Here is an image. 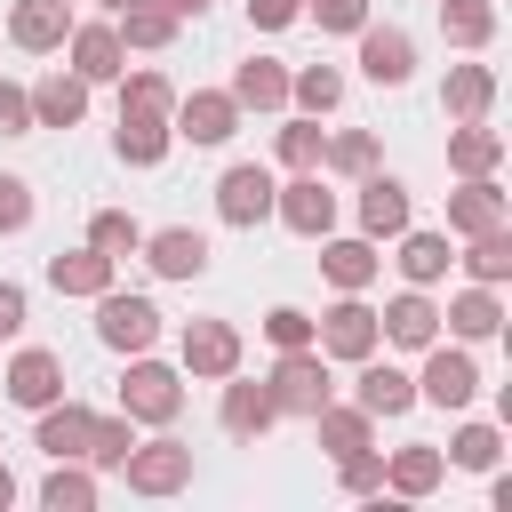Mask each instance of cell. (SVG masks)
Returning <instances> with one entry per match:
<instances>
[{"label":"cell","mask_w":512,"mask_h":512,"mask_svg":"<svg viewBox=\"0 0 512 512\" xmlns=\"http://www.w3.org/2000/svg\"><path fill=\"white\" fill-rule=\"evenodd\" d=\"M120 416H128V424H176V416H184V368H168V360H152V352H128Z\"/></svg>","instance_id":"obj_1"},{"label":"cell","mask_w":512,"mask_h":512,"mask_svg":"<svg viewBox=\"0 0 512 512\" xmlns=\"http://www.w3.org/2000/svg\"><path fill=\"white\" fill-rule=\"evenodd\" d=\"M264 392H272V408H280V416H312V408H328V400H336L328 352H320V344L280 352V360H272V376H264Z\"/></svg>","instance_id":"obj_2"},{"label":"cell","mask_w":512,"mask_h":512,"mask_svg":"<svg viewBox=\"0 0 512 512\" xmlns=\"http://www.w3.org/2000/svg\"><path fill=\"white\" fill-rule=\"evenodd\" d=\"M120 480H128L136 496H176V488H192V448L160 424V440H136V448L120 456Z\"/></svg>","instance_id":"obj_3"},{"label":"cell","mask_w":512,"mask_h":512,"mask_svg":"<svg viewBox=\"0 0 512 512\" xmlns=\"http://www.w3.org/2000/svg\"><path fill=\"white\" fill-rule=\"evenodd\" d=\"M272 216L296 240H320V232H336V192L320 184V168H296L288 184H272Z\"/></svg>","instance_id":"obj_4"},{"label":"cell","mask_w":512,"mask_h":512,"mask_svg":"<svg viewBox=\"0 0 512 512\" xmlns=\"http://www.w3.org/2000/svg\"><path fill=\"white\" fill-rule=\"evenodd\" d=\"M96 336L112 352H152L160 344V304L152 296H128V288H104L96 296Z\"/></svg>","instance_id":"obj_5"},{"label":"cell","mask_w":512,"mask_h":512,"mask_svg":"<svg viewBox=\"0 0 512 512\" xmlns=\"http://www.w3.org/2000/svg\"><path fill=\"white\" fill-rule=\"evenodd\" d=\"M312 344H320L328 360H368V352L384 344V336H376V312L360 304V288H344V296L312 320Z\"/></svg>","instance_id":"obj_6"},{"label":"cell","mask_w":512,"mask_h":512,"mask_svg":"<svg viewBox=\"0 0 512 512\" xmlns=\"http://www.w3.org/2000/svg\"><path fill=\"white\" fill-rule=\"evenodd\" d=\"M472 392H480V360L464 352V344H424V376H416V400H432V408H472Z\"/></svg>","instance_id":"obj_7"},{"label":"cell","mask_w":512,"mask_h":512,"mask_svg":"<svg viewBox=\"0 0 512 512\" xmlns=\"http://www.w3.org/2000/svg\"><path fill=\"white\" fill-rule=\"evenodd\" d=\"M272 168H256V160H240V168H224L216 176V216L232 224V232H256L264 216H272Z\"/></svg>","instance_id":"obj_8"},{"label":"cell","mask_w":512,"mask_h":512,"mask_svg":"<svg viewBox=\"0 0 512 512\" xmlns=\"http://www.w3.org/2000/svg\"><path fill=\"white\" fill-rule=\"evenodd\" d=\"M232 368H240V328L232 320H184V376L224 384Z\"/></svg>","instance_id":"obj_9"},{"label":"cell","mask_w":512,"mask_h":512,"mask_svg":"<svg viewBox=\"0 0 512 512\" xmlns=\"http://www.w3.org/2000/svg\"><path fill=\"white\" fill-rule=\"evenodd\" d=\"M352 40H360V72H368L376 88H408V72H416V40H408L400 24H360Z\"/></svg>","instance_id":"obj_10"},{"label":"cell","mask_w":512,"mask_h":512,"mask_svg":"<svg viewBox=\"0 0 512 512\" xmlns=\"http://www.w3.org/2000/svg\"><path fill=\"white\" fill-rule=\"evenodd\" d=\"M376 336L400 344V352H424V344L440 336V304H432V288H400V296L376 312Z\"/></svg>","instance_id":"obj_11"},{"label":"cell","mask_w":512,"mask_h":512,"mask_svg":"<svg viewBox=\"0 0 512 512\" xmlns=\"http://www.w3.org/2000/svg\"><path fill=\"white\" fill-rule=\"evenodd\" d=\"M24 96H32V128H80V120H88V80H80V72H64V64H56V72H40Z\"/></svg>","instance_id":"obj_12"},{"label":"cell","mask_w":512,"mask_h":512,"mask_svg":"<svg viewBox=\"0 0 512 512\" xmlns=\"http://www.w3.org/2000/svg\"><path fill=\"white\" fill-rule=\"evenodd\" d=\"M496 224H512L504 184H496V176H464V192H448V232L472 240V232H496Z\"/></svg>","instance_id":"obj_13"},{"label":"cell","mask_w":512,"mask_h":512,"mask_svg":"<svg viewBox=\"0 0 512 512\" xmlns=\"http://www.w3.org/2000/svg\"><path fill=\"white\" fill-rule=\"evenodd\" d=\"M160 280H200L208 272V232H192V224H168V232H144V248H136Z\"/></svg>","instance_id":"obj_14"},{"label":"cell","mask_w":512,"mask_h":512,"mask_svg":"<svg viewBox=\"0 0 512 512\" xmlns=\"http://www.w3.org/2000/svg\"><path fill=\"white\" fill-rule=\"evenodd\" d=\"M0 384H8V400H16V408H48V400H64V360H56L48 344H24V352L8 360V376H0Z\"/></svg>","instance_id":"obj_15"},{"label":"cell","mask_w":512,"mask_h":512,"mask_svg":"<svg viewBox=\"0 0 512 512\" xmlns=\"http://www.w3.org/2000/svg\"><path fill=\"white\" fill-rule=\"evenodd\" d=\"M352 368H360V376H352V400H360L368 416H408V408H416V376H408V368H392V360H376V352L352 360Z\"/></svg>","instance_id":"obj_16"},{"label":"cell","mask_w":512,"mask_h":512,"mask_svg":"<svg viewBox=\"0 0 512 512\" xmlns=\"http://www.w3.org/2000/svg\"><path fill=\"white\" fill-rule=\"evenodd\" d=\"M216 424H224L232 440H264V432L280 424V408H272L264 384H248V376L232 368V376H224V400H216Z\"/></svg>","instance_id":"obj_17"},{"label":"cell","mask_w":512,"mask_h":512,"mask_svg":"<svg viewBox=\"0 0 512 512\" xmlns=\"http://www.w3.org/2000/svg\"><path fill=\"white\" fill-rule=\"evenodd\" d=\"M80 16H72V0H16L8 8V40L24 48V56H48V48H64V32H72Z\"/></svg>","instance_id":"obj_18"},{"label":"cell","mask_w":512,"mask_h":512,"mask_svg":"<svg viewBox=\"0 0 512 512\" xmlns=\"http://www.w3.org/2000/svg\"><path fill=\"white\" fill-rule=\"evenodd\" d=\"M232 128H240L232 88H192V96H176V136H192V144H224Z\"/></svg>","instance_id":"obj_19"},{"label":"cell","mask_w":512,"mask_h":512,"mask_svg":"<svg viewBox=\"0 0 512 512\" xmlns=\"http://www.w3.org/2000/svg\"><path fill=\"white\" fill-rule=\"evenodd\" d=\"M352 184H360V232H368V240L408 232V184H400V176L368 168V176H352Z\"/></svg>","instance_id":"obj_20"},{"label":"cell","mask_w":512,"mask_h":512,"mask_svg":"<svg viewBox=\"0 0 512 512\" xmlns=\"http://www.w3.org/2000/svg\"><path fill=\"white\" fill-rule=\"evenodd\" d=\"M112 280H120V264H112L104 248H56V256H48V288H56V296H88V304H96Z\"/></svg>","instance_id":"obj_21"},{"label":"cell","mask_w":512,"mask_h":512,"mask_svg":"<svg viewBox=\"0 0 512 512\" xmlns=\"http://www.w3.org/2000/svg\"><path fill=\"white\" fill-rule=\"evenodd\" d=\"M448 480V456L432 448V440H408V448H392L384 456V488L400 496V504H416V496H432Z\"/></svg>","instance_id":"obj_22"},{"label":"cell","mask_w":512,"mask_h":512,"mask_svg":"<svg viewBox=\"0 0 512 512\" xmlns=\"http://www.w3.org/2000/svg\"><path fill=\"white\" fill-rule=\"evenodd\" d=\"M64 48H72V72H80L88 88L128 72V48H120V32H112V24H72V32H64Z\"/></svg>","instance_id":"obj_23"},{"label":"cell","mask_w":512,"mask_h":512,"mask_svg":"<svg viewBox=\"0 0 512 512\" xmlns=\"http://www.w3.org/2000/svg\"><path fill=\"white\" fill-rule=\"evenodd\" d=\"M320 272H328V280H336V296H344V288H368V280L384 272V256H376V240H368V232H352V240L320 232Z\"/></svg>","instance_id":"obj_24"},{"label":"cell","mask_w":512,"mask_h":512,"mask_svg":"<svg viewBox=\"0 0 512 512\" xmlns=\"http://www.w3.org/2000/svg\"><path fill=\"white\" fill-rule=\"evenodd\" d=\"M32 416H40V432H32L40 456H88V424H96V408H80V400H48V408H32Z\"/></svg>","instance_id":"obj_25"},{"label":"cell","mask_w":512,"mask_h":512,"mask_svg":"<svg viewBox=\"0 0 512 512\" xmlns=\"http://www.w3.org/2000/svg\"><path fill=\"white\" fill-rule=\"evenodd\" d=\"M232 104L240 112H288V64L280 56H248L232 72Z\"/></svg>","instance_id":"obj_26"},{"label":"cell","mask_w":512,"mask_h":512,"mask_svg":"<svg viewBox=\"0 0 512 512\" xmlns=\"http://www.w3.org/2000/svg\"><path fill=\"white\" fill-rule=\"evenodd\" d=\"M488 104H496V72H488V64H448L440 112H448V120H488Z\"/></svg>","instance_id":"obj_27"},{"label":"cell","mask_w":512,"mask_h":512,"mask_svg":"<svg viewBox=\"0 0 512 512\" xmlns=\"http://www.w3.org/2000/svg\"><path fill=\"white\" fill-rule=\"evenodd\" d=\"M168 144H176V120H144V112H120V128H112V152H120L128 168H160V160H168Z\"/></svg>","instance_id":"obj_28"},{"label":"cell","mask_w":512,"mask_h":512,"mask_svg":"<svg viewBox=\"0 0 512 512\" xmlns=\"http://www.w3.org/2000/svg\"><path fill=\"white\" fill-rule=\"evenodd\" d=\"M304 424L320 432V448H328V456H352V448H376V416H368L360 400H352V408H336V400H328V408H312Z\"/></svg>","instance_id":"obj_29"},{"label":"cell","mask_w":512,"mask_h":512,"mask_svg":"<svg viewBox=\"0 0 512 512\" xmlns=\"http://www.w3.org/2000/svg\"><path fill=\"white\" fill-rule=\"evenodd\" d=\"M496 160H504V136L488 120H456L448 128V168L456 176H496Z\"/></svg>","instance_id":"obj_30"},{"label":"cell","mask_w":512,"mask_h":512,"mask_svg":"<svg viewBox=\"0 0 512 512\" xmlns=\"http://www.w3.org/2000/svg\"><path fill=\"white\" fill-rule=\"evenodd\" d=\"M40 504H48V512H88V504H96V464H80V456H48Z\"/></svg>","instance_id":"obj_31"},{"label":"cell","mask_w":512,"mask_h":512,"mask_svg":"<svg viewBox=\"0 0 512 512\" xmlns=\"http://www.w3.org/2000/svg\"><path fill=\"white\" fill-rule=\"evenodd\" d=\"M440 320H448L464 344H480V336H496V328H504V304H496V288H488V280H472L464 296H448V312H440Z\"/></svg>","instance_id":"obj_32"},{"label":"cell","mask_w":512,"mask_h":512,"mask_svg":"<svg viewBox=\"0 0 512 512\" xmlns=\"http://www.w3.org/2000/svg\"><path fill=\"white\" fill-rule=\"evenodd\" d=\"M400 240V272H408V288H432V280H448V232H392Z\"/></svg>","instance_id":"obj_33"},{"label":"cell","mask_w":512,"mask_h":512,"mask_svg":"<svg viewBox=\"0 0 512 512\" xmlns=\"http://www.w3.org/2000/svg\"><path fill=\"white\" fill-rule=\"evenodd\" d=\"M112 32H120V48H144V56H160V48L176 40V16H168L160 0H136V8H120V16H112Z\"/></svg>","instance_id":"obj_34"},{"label":"cell","mask_w":512,"mask_h":512,"mask_svg":"<svg viewBox=\"0 0 512 512\" xmlns=\"http://www.w3.org/2000/svg\"><path fill=\"white\" fill-rule=\"evenodd\" d=\"M440 32H448V48H488L496 40V0H440Z\"/></svg>","instance_id":"obj_35"},{"label":"cell","mask_w":512,"mask_h":512,"mask_svg":"<svg viewBox=\"0 0 512 512\" xmlns=\"http://www.w3.org/2000/svg\"><path fill=\"white\" fill-rule=\"evenodd\" d=\"M288 104L312 112V120L336 112V104H344V72H336V64H304V72H288Z\"/></svg>","instance_id":"obj_36"},{"label":"cell","mask_w":512,"mask_h":512,"mask_svg":"<svg viewBox=\"0 0 512 512\" xmlns=\"http://www.w3.org/2000/svg\"><path fill=\"white\" fill-rule=\"evenodd\" d=\"M120 112L176 120V88H168V72H120Z\"/></svg>","instance_id":"obj_37"},{"label":"cell","mask_w":512,"mask_h":512,"mask_svg":"<svg viewBox=\"0 0 512 512\" xmlns=\"http://www.w3.org/2000/svg\"><path fill=\"white\" fill-rule=\"evenodd\" d=\"M496 456H504V432L496 424H480V416L456 424V440H448V464L456 472H496Z\"/></svg>","instance_id":"obj_38"},{"label":"cell","mask_w":512,"mask_h":512,"mask_svg":"<svg viewBox=\"0 0 512 512\" xmlns=\"http://www.w3.org/2000/svg\"><path fill=\"white\" fill-rule=\"evenodd\" d=\"M88 248H104V256L120 264V256H136V248H144V224H136L128 208H96V216H88Z\"/></svg>","instance_id":"obj_39"},{"label":"cell","mask_w":512,"mask_h":512,"mask_svg":"<svg viewBox=\"0 0 512 512\" xmlns=\"http://www.w3.org/2000/svg\"><path fill=\"white\" fill-rule=\"evenodd\" d=\"M464 272H472V280H488V288H496V280H512V232H504V224H496V232H472Z\"/></svg>","instance_id":"obj_40"},{"label":"cell","mask_w":512,"mask_h":512,"mask_svg":"<svg viewBox=\"0 0 512 512\" xmlns=\"http://www.w3.org/2000/svg\"><path fill=\"white\" fill-rule=\"evenodd\" d=\"M128 448H136V424H128V416H96V424H88V456H80V464L120 472V456H128Z\"/></svg>","instance_id":"obj_41"},{"label":"cell","mask_w":512,"mask_h":512,"mask_svg":"<svg viewBox=\"0 0 512 512\" xmlns=\"http://www.w3.org/2000/svg\"><path fill=\"white\" fill-rule=\"evenodd\" d=\"M320 144H328V128L312 120V112H296L288 128H280V168L296 176V168H320Z\"/></svg>","instance_id":"obj_42"},{"label":"cell","mask_w":512,"mask_h":512,"mask_svg":"<svg viewBox=\"0 0 512 512\" xmlns=\"http://www.w3.org/2000/svg\"><path fill=\"white\" fill-rule=\"evenodd\" d=\"M320 168H336V176H368V168H376V136H368V128L328 136V144H320Z\"/></svg>","instance_id":"obj_43"},{"label":"cell","mask_w":512,"mask_h":512,"mask_svg":"<svg viewBox=\"0 0 512 512\" xmlns=\"http://www.w3.org/2000/svg\"><path fill=\"white\" fill-rule=\"evenodd\" d=\"M336 488H344V496H376V488H384V456H376V448L336 456Z\"/></svg>","instance_id":"obj_44"},{"label":"cell","mask_w":512,"mask_h":512,"mask_svg":"<svg viewBox=\"0 0 512 512\" xmlns=\"http://www.w3.org/2000/svg\"><path fill=\"white\" fill-rule=\"evenodd\" d=\"M264 336H272V352H296V344H312V312L272 304V312H264Z\"/></svg>","instance_id":"obj_45"},{"label":"cell","mask_w":512,"mask_h":512,"mask_svg":"<svg viewBox=\"0 0 512 512\" xmlns=\"http://www.w3.org/2000/svg\"><path fill=\"white\" fill-rule=\"evenodd\" d=\"M304 16H312L320 32H360V24H368V0H304Z\"/></svg>","instance_id":"obj_46"},{"label":"cell","mask_w":512,"mask_h":512,"mask_svg":"<svg viewBox=\"0 0 512 512\" xmlns=\"http://www.w3.org/2000/svg\"><path fill=\"white\" fill-rule=\"evenodd\" d=\"M24 224H32V184L0 176V232H24Z\"/></svg>","instance_id":"obj_47"},{"label":"cell","mask_w":512,"mask_h":512,"mask_svg":"<svg viewBox=\"0 0 512 512\" xmlns=\"http://www.w3.org/2000/svg\"><path fill=\"white\" fill-rule=\"evenodd\" d=\"M0 136H32V96L16 80H0Z\"/></svg>","instance_id":"obj_48"},{"label":"cell","mask_w":512,"mask_h":512,"mask_svg":"<svg viewBox=\"0 0 512 512\" xmlns=\"http://www.w3.org/2000/svg\"><path fill=\"white\" fill-rule=\"evenodd\" d=\"M24 312H32V304H24V288H16V280H0V336H24Z\"/></svg>","instance_id":"obj_49"},{"label":"cell","mask_w":512,"mask_h":512,"mask_svg":"<svg viewBox=\"0 0 512 512\" xmlns=\"http://www.w3.org/2000/svg\"><path fill=\"white\" fill-rule=\"evenodd\" d=\"M248 16H256L264 32H280V24H296V16H304V0H248Z\"/></svg>","instance_id":"obj_50"},{"label":"cell","mask_w":512,"mask_h":512,"mask_svg":"<svg viewBox=\"0 0 512 512\" xmlns=\"http://www.w3.org/2000/svg\"><path fill=\"white\" fill-rule=\"evenodd\" d=\"M160 8H168V16H176V24H184V16H208V8H216V0H160Z\"/></svg>","instance_id":"obj_51"},{"label":"cell","mask_w":512,"mask_h":512,"mask_svg":"<svg viewBox=\"0 0 512 512\" xmlns=\"http://www.w3.org/2000/svg\"><path fill=\"white\" fill-rule=\"evenodd\" d=\"M8 504H16V472L0 464V512H8Z\"/></svg>","instance_id":"obj_52"},{"label":"cell","mask_w":512,"mask_h":512,"mask_svg":"<svg viewBox=\"0 0 512 512\" xmlns=\"http://www.w3.org/2000/svg\"><path fill=\"white\" fill-rule=\"evenodd\" d=\"M104 8H112V16H120V8H136V0H104Z\"/></svg>","instance_id":"obj_53"}]
</instances>
